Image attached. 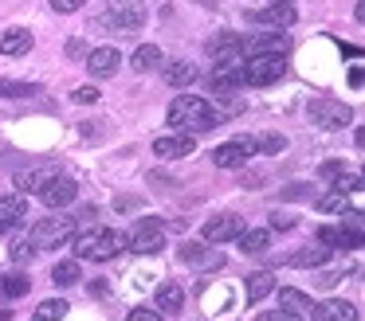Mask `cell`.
Returning a JSON list of instances; mask_svg holds the SVG:
<instances>
[{"mask_svg":"<svg viewBox=\"0 0 365 321\" xmlns=\"http://www.w3.org/2000/svg\"><path fill=\"white\" fill-rule=\"evenodd\" d=\"M67 55H71V59H79V55H87V47H83V39H71V43H67Z\"/></svg>","mask_w":365,"mask_h":321,"instance_id":"cell-44","label":"cell"},{"mask_svg":"<svg viewBox=\"0 0 365 321\" xmlns=\"http://www.w3.org/2000/svg\"><path fill=\"white\" fill-rule=\"evenodd\" d=\"M318 286H322V290H334V286H338V282H341V274L338 270H322V274H318Z\"/></svg>","mask_w":365,"mask_h":321,"instance_id":"cell-41","label":"cell"},{"mask_svg":"<svg viewBox=\"0 0 365 321\" xmlns=\"http://www.w3.org/2000/svg\"><path fill=\"white\" fill-rule=\"evenodd\" d=\"M341 227H346V231H354L357 239H361V211H346V223H341Z\"/></svg>","mask_w":365,"mask_h":321,"instance_id":"cell-43","label":"cell"},{"mask_svg":"<svg viewBox=\"0 0 365 321\" xmlns=\"http://www.w3.org/2000/svg\"><path fill=\"white\" fill-rule=\"evenodd\" d=\"M259 51H287L283 31H255V36H240V55H259Z\"/></svg>","mask_w":365,"mask_h":321,"instance_id":"cell-14","label":"cell"},{"mask_svg":"<svg viewBox=\"0 0 365 321\" xmlns=\"http://www.w3.org/2000/svg\"><path fill=\"white\" fill-rule=\"evenodd\" d=\"M126 321H165V313H161V310H150V305H138V310L126 313Z\"/></svg>","mask_w":365,"mask_h":321,"instance_id":"cell-36","label":"cell"},{"mask_svg":"<svg viewBox=\"0 0 365 321\" xmlns=\"http://www.w3.org/2000/svg\"><path fill=\"white\" fill-rule=\"evenodd\" d=\"M83 4H87V0H51V8H56V12H63V16L67 12H79Z\"/></svg>","mask_w":365,"mask_h":321,"instance_id":"cell-42","label":"cell"},{"mask_svg":"<svg viewBox=\"0 0 365 321\" xmlns=\"http://www.w3.org/2000/svg\"><path fill=\"white\" fill-rule=\"evenodd\" d=\"M255 321H302L299 313H287V310H263Z\"/></svg>","mask_w":365,"mask_h":321,"instance_id":"cell-38","label":"cell"},{"mask_svg":"<svg viewBox=\"0 0 365 321\" xmlns=\"http://www.w3.org/2000/svg\"><path fill=\"white\" fill-rule=\"evenodd\" d=\"M197 4H205V8H216V0H197Z\"/></svg>","mask_w":365,"mask_h":321,"instance_id":"cell-47","label":"cell"},{"mask_svg":"<svg viewBox=\"0 0 365 321\" xmlns=\"http://www.w3.org/2000/svg\"><path fill=\"white\" fill-rule=\"evenodd\" d=\"M287 51H259L244 55V86H271L287 75Z\"/></svg>","mask_w":365,"mask_h":321,"instance_id":"cell-4","label":"cell"},{"mask_svg":"<svg viewBox=\"0 0 365 321\" xmlns=\"http://www.w3.org/2000/svg\"><path fill=\"white\" fill-rule=\"evenodd\" d=\"M181 305H185V290L177 286V282L158 286V310H161V313H177Z\"/></svg>","mask_w":365,"mask_h":321,"instance_id":"cell-25","label":"cell"},{"mask_svg":"<svg viewBox=\"0 0 365 321\" xmlns=\"http://www.w3.org/2000/svg\"><path fill=\"white\" fill-rule=\"evenodd\" d=\"M161 59H165V55H161L158 43H142V47L134 51V59H130V63H134V70H153Z\"/></svg>","mask_w":365,"mask_h":321,"instance_id":"cell-29","label":"cell"},{"mask_svg":"<svg viewBox=\"0 0 365 321\" xmlns=\"http://www.w3.org/2000/svg\"><path fill=\"white\" fill-rule=\"evenodd\" d=\"M28 216V200L24 196H4V200H0V231H9V227H16L20 219Z\"/></svg>","mask_w":365,"mask_h":321,"instance_id":"cell-20","label":"cell"},{"mask_svg":"<svg viewBox=\"0 0 365 321\" xmlns=\"http://www.w3.org/2000/svg\"><path fill=\"white\" fill-rule=\"evenodd\" d=\"M271 4H294V0H271Z\"/></svg>","mask_w":365,"mask_h":321,"instance_id":"cell-48","label":"cell"},{"mask_svg":"<svg viewBox=\"0 0 365 321\" xmlns=\"http://www.w3.org/2000/svg\"><path fill=\"white\" fill-rule=\"evenodd\" d=\"M95 28L114 31V36H134L145 28V4L142 0H110V8L95 20Z\"/></svg>","mask_w":365,"mask_h":321,"instance_id":"cell-3","label":"cell"},{"mask_svg":"<svg viewBox=\"0 0 365 321\" xmlns=\"http://www.w3.org/2000/svg\"><path fill=\"white\" fill-rule=\"evenodd\" d=\"M51 282H56L59 290L75 286V282H79V258H63V263H56V270H51Z\"/></svg>","mask_w":365,"mask_h":321,"instance_id":"cell-28","label":"cell"},{"mask_svg":"<svg viewBox=\"0 0 365 321\" xmlns=\"http://www.w3.org/2000/svg\"><path fill=\"white\" fill-rule=\"evenodd\" d=\"M244 20L252 23V28L283 31L294 23V4H271V8H259V12H244Z\"/></svg>","mask_w":365,"mask_h":321,"instance_id":"cell-10","label":"cell"},{"mask_svg":"<svg viewBox=\"0 0 365 321\" xmlns=\"http://www.w3.org/2000/svg\"><path fill=\"white\" fill-rule=\"evenodd\" d=\"M255 153V141L252 137H236V141H224V145L212 149V164L216 169H244Z\"/></svg>","mask_w":365,"mask_h":321,"instance_id":"cell-8","label":"cell"},{"mask_svg":"<svg viewBox=\"0 0 365 321\" xmlns=\"http://www.w3.org/2000/svg\"><path fill=\"white\" fill-rule=\"evenodd\" d=\"M56 172H59V164H32V169L16 172V192H20V196H28V192L40 196V188L48 184Z\"/></svg>","mask_w":365,"mask_h":321,"instance_id":"cell-17","label":"cell"},{"mask_svg":"<svg viewBox=\"0 0 365 321\" xmlns=\"http://www.w3.org/2000/svg\"><path fill=\"white\" fill-rule=\"evenodd\" d=\"M28 51H32V31L28 28L0 31V55H28Z\"/></svg>","mask_w":365,"mask_h":321,"instance_id":"cell-19","label":"cell"},{"mask_svg":"<svg viewBox=\"0 0 365 321\" xmlns=\"http://www.w3.org/2000/svg\"><path fill=\"white\" fill-rule=\"evenodd\" d=\"M334 192H361V172H346L341 169L334 177Z\"/></svg>","mask_w":365,"mask_h":321,"instance_id":"cell-35","label":"cell"},{"mask_svg":"<svg viewBox=\"0 0 365 321\" xmlns=\"http://www.w3.org/2000/svg\"><path fill=\"white\" fill-rule=\"evenodd\" d=\"M310 305H314V302H310V298L302 294V290H291V286H283V290H279V310L299 313V317H302V313H307Z\"/></svg>","mask_w":365,"mask_h":321,"instance_id":"cell-26","label":"cell"},{"mask_svg":"<svg viewBox=\"0 0 365 321\" xmlns=\"http://www.w3.org/2000/svg\"><path fill=\"white\" fill-rule=\"evenodd\" d=\"M153 153H158L161 161H181V157L197 153V141H192V133H173V137H158V141H153Z\"/></svg>","mask_w":365,"mask_h":321,"instance_id":"cell-12","label":"cell"},{"mask_svg":"<svg viewBox=\"0 0 365 321\" xmlns=\"http://www.w3.org/2000/svg\"><path fill=\"white\" fill-rule=\"evenodd\" d=\"M118 67H122L118 47H95V51H87V70H91L95 78H110V75H118Z\"/></svg>","mask_w":365,"mask_h":321,"instance_id":"cell-15","label":"cell"},{"mask_svg":"<svg viewBox=\"0 0 365 321\" xmlns=\"http://www.w3.org/2000/svg\"><path fill=\"white\" fill-rule=\"evenodd\" d=\"M67 310H71V305H67L63 298H48V302H40V310L32 313V321H63Z\"/></svg>","mask_w":365,"mask_h":321,"instance_id":"cell-30","label":"cell"},{"mask_svg":"<svg viewBox=\"0 0 365 321\" xmlns=\"http://www.w3.org/2000/svg\"><path fill=\"white\" fill-rule=\"evenodd\" d=\"M75 258H87V263H110L114 255H122L126 247V235L110 231V227H95V231L75 235Z\"/></svg>","mask_w":365,"mask_h":321,"instance_id":"cell-2","label":"cell"},{"mask_svg":"<svg viewBox=\"0 0 365 321\" xmlns=\"http://www.w3.org/2000/svg\"><path fill=\"white\" fill-rule=\"evenodd\" d=\"M165 117H169L173 130H189V133H208L224 122L220 110H216L212 102H205L200 94H181V98H173Z\"/></svg>","mask_w":365,"mask_h":321,"instance_id":"cell-1","label":"cell"},{"mask_svg":"<svg viewBox=\"0 0 365 321\" xmlns=\"http://www.w3.org/2000/svg\"><path fill=\"white\" fill-rule=\"evenodd\" d=\"M267 294H275V274L271 270H252L247 274V302H263Z\"/></svg>","mask_w":365,"mask_h":321,"instance_id":"cell-22","label":"cell"},{"mask_svg":"<svg viewBox=\"0 0 365 321\" xmlns=\"http://www.w3.org/2000/svg\"><path fill=\"white\" fill-rule=\"evenodd\" d=\"M349 86H354V90H361V67L349 70Z\"/></svg>","mask_w":365,"mask_h":321,"instance_id":"cell-46","label":"cell"},{"mask_svg":"<svg viewBox=\"0 0 365 321\" xmlns=\"http://www.w3.org/2000/svg\"><path fill=\"white\" fill-rule=\"evenodd\" d=\"M36 243H32V235H20V239H12V247H9V258L12 263H32V255H36Z\"/></svg>","mask_w":365,"mask_h":321,"instance_id":"cell-32","label":"cell"},{"mask_svg":"<svg viewBox=\"0 0 365 321\" xmlns=\"http://www.w3.org/2000/svg\"><path fill=\"white\" fill-rule=\"evenodd\" d=\"M75 239V216H48L40 223H32V243L40 251L63 247V243Z\"/></svg>","mask_w":365,"mask_h":321,"instance_id":"cell-5","label":"cell"},{"mask_svg":"<svg viewBox=\"0 0 365 321\" xmlns=\"http://www.w3.org/2000/svg\"><path fill=\"white\" fill-rule=\"evenodd\" d=\"M341 169H346L341 161H326V164H318V177H322V180H334Z\"/></svg>","mask_w":365,"mask_h":321,"instance_id":"cell-39","label":"cell"},{"mask_svg":"<svg viewBox=\"0 0 365 321\" xmlns=\"http://www.w3.org/2000/svg\"><path fill=\"white\" fill-rule=\"evenodd\" d=\"M240 231H244V219L228 211V216H212V219H208L200 235H205V243H228V239H236Z\"/></svg>","mask_w":365,"mask_h":321,"instance_id":"cell-13","label":"cell"},{"mask_svg":"<svg viewBox=\"0 0 365 321\" xmlns=\"http://www.w3.org/2000/svg\"><path fill=\"white\" fill-rule=\"evenodd\" d=\"M161 78H165L169 86H177V90H185V86H192V83H197V67H192L189 59L165 63V67H161Z\"/></svg>","mask_w":365,"mask_h":321,"instance_id":"cell-18","label":"cell"},{"mask_svg":"<svg viewBox=\"0 0 365 321\" xmlns=\"http://www.w3.org/2000/svg\"><path fill=\"white\" fill-rule=\"evenodd\" d=\"M271 227H275V231H287V227H294V216H287V211H271Z\"/></svg>","mask_w":365,"mask_h":321,"instance_id":"cell-40","label":"cell"},{"mask_svg":"<svg viewBox=\"0 0 365 321\" xmlns=\"http://www.w3.org/2000/svg\"><path fill=\"white\" fill-rule=\"evenodd\" d=\"M255 141V153H283L287 149V137H279V133H263V137H252Z\"/></svg>","mask_w":365,"mask_h":321,"instance_id":"cell-34","label":"cell"},{"mask_svg":"<svg viewBox=\"0 0 365 321\" xmlns=\"http://www.w3.org/2000/svg\"><path fill=\"white\" fill-rule=\"evenodd\" d=\"M236 243H240V251H244V255H267L271 231H263V227H252V231H240Z\"/></svg>","mask_w":365,"mask_h":321,"instance_id":"cell-21","label":"cell"},{"mask_svg":"<svg viewBox=\"0 0 365 321\" xmlns=\"http://www.w3.org/2000/svg\"><path fill=\"white\" fill-rule=\"evenodd\" d=\"M32 290V278L28 274H0V298H24Z\"/></svg>","mask_w":365,"mask_h":321,"instance_id":"cell-27","label":"cell"},{"mask_svg":"<svg viewBox=\"0 0 365 321\" xmlns=\"http://www.w3.org/2000/svg\"><path fill=\"white\" fill-rule=\"evenodd\" d=\"M318 211H326V216H338V211H346V192H326L318 196Z\"/></svg>","mask_w":365,"mask_h":321,"instance_id":"cell-33","label":"cell"},{"mask_svg":"<svg viewBox=\"0 0 365 321\" xmlns=\"http://www.w3.org/2000/svg\"><path fill=\"white\" fill-rule=\"evenodd\" d=\"M40 94L36 83H16V78H0V98H32Z\"/></svg>","mask_w":365,"mask_h":321,"instance_id":"cell-31","label":"cell"},{"mask_svg":"<svg viewBox=\"0 0 365 321\" xmlns=\"http://www.w3.org/2000/svg\"><path fill=\"white\" fill-rule=\"evenodd\" d=\"M75 196H79V184H75L71 177H63V172H56V177L48 180V184L40 188V200L48 204L51 211L67 208V204H75Z\"/></svg>","mask_w":365,"mask_h":321,"instance_id":"cell-9","label":"cell"},{"mask_svg":"<svg viewBox=\"0 0 365 321\" xmlns=\"http://www.w3.org/2000/svg\"><path fill=\"white\" fill-rule=\"evenodd\" d=\"M98 94H103V90H95V83H87V86H79L71 98L79 102V106H91V102H98Z\"/></svg>","mask_w":365,"mask_h":321,"instance_id":"cell-37","label":"cell"},{"mask_svg":"<svg viewBox=\"0 0 365 321\" xmlns=\"http://www.w3.org/2000/svg\"><path fill=\"white\" fill-rule=\"evenodd\" d=\"M310 321H357V310L349 302H341V298H326V302L310 305Z\"/></svg>","mask_w":365,"mask_h":321,"instance_id":"cell-16","label":"cell"},{"mask_svg":"<svg viewBox=\"0 0 365 321\" xmlns=\"http://www.w3.org/2000/svg\"><path fill=\"white\" fill-rule=\"evenodd\" d=\"M326 258H330V247H302V251H294V255H287V266H299V270H307V266H322Z\"/></svg>","mask_w":365,"mask_h":321,"instance_id":"cell-24","label":"cell"},{"mask_svg":"<svg viewBox=\"0 0 365 321\" xmlns=\"http://www.w3.org/2000/svg\"><path fill=\"white\" fill-rule=\"evenodd\" d=\"M307 114H310V122L322 125V130H346V125L354 122L346 102H334V98H314L307 106Z\"/></svg>","mask_w":365,"mask_h":321,"instance_id":"cell-7","label":"cell"},{"mask_svg":"<svg viewBox=\"0 0 365 321\" xmlns=\"http://www.w3.org/2000/svg\"><path fill=\"white\" fill-rule=\"evenodd\" d=\"M283 196H287V200H302V196H310V188H302V184H299V188H287Z\"/></svg>","mask_w":365,"mask_h":321,"instance_id":"cell-45","label":"cell"},{"mask_svg":"<svg viewBox=\"0 0 365 321\" xmlns=\"http://www.w3.org/2000/svg\"><path fill=\"white\" fill-rule=\"evenodd\" d=\"M126 247L134 251V255H158L161 247H165V227L158 223V219H138L134 227H130L126 235Z\"/></svg>","mask_w":365,"mask_h":321,"instance_id":"cell-6","label":"cell"},{"mask_svg":"<svg viewBox=\"0 0 365 321\" xmlns=\"http://www.w3.org/2000/svg\"><path fill=\"white\" fill-rule=\"evenodd\" d=\"M318 243H322V247H341V251L361 247V239H357L354 231H346V227H322V231H318Z\"/></svg>","mask_w":365,"mask_h":321,"instance_id":"cell-23","label":"cell"},{"mask_svg":"<svg viewBox=\"0 0 365 321\" xmlns=\"http://www.w3.org/2000/svg\"><path fill=\"white\" fill-rule=\"evenodd\" d=\"M181 263L197 266V270H224V251L205 247V243H181Z\"/></svg>","mask_w":365,"mask_h":321,"instance_id":"cell-11","label":"cell"}]
</instances>
